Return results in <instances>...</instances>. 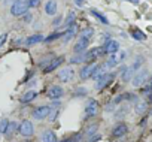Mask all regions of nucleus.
Listing matches in <instances>:
<instances>
[{"label":"nucleus","instance_id":"nucleus-1","mask_svg":"<svg viewBox=\"0 0 152 142\" xmlns=\"http://www.w3.org/2000/svg\"><path fill=\"white\" fill-rule=\"evenodd\" d=\"M28 0H15V2L12 3L11 6V15L14 17H21L27 12L28 9Z\"/></svg>","mask_w":152,"mask_h":142},{"label":"nucleus","instance_id":"nucleus-2","mask_svg":"<svg viewBox=\"0 0 152 142\" xmlns=\"http://www.w3.org/2000/svg\"><path fill=\"white\" fill-rule=\"evenodd\" d=\"M57 78L60 79V82H70L75 78V70L72 67H64L58 72Z\"/></svg>","mask_w":152,"mask_h":142},{"label":"nucleus","instance_id":"nucleus-3","mask_svg":"<svg viewBox=\"0 0 152 142\" xmlns=\"http://www.w3.org/2000/svg\"><path fill=\"white\" fill-rule=\"evenodd\" d=\"M18 132H20V135H21L23 138H30V136L33 135L34 129H33V124H31L28 120H24V121L18 126Z\"/></svg>","mask_w":152,"mask_h":142},{"label":"nucleus","instance_id":"nucleus-4","mask_svg":"<svg viewBox=\"0 0 152 142\" xmlns=\"http://www.w3.org/2000/svg\"><path fill=\"white\" fill-rule=\"evenodd\" d=\"M146 79H148V70H146V69H142V70H139V72L133 77L131 84H133L134 87H142V85L146 82Z\"/></svg>","mask_w":152,"mask_h":142},{"label":"nucleus","instance_id":"nucleus-5","mask_svg":"<svg viewBox=\"0 0 152 142\" xmlns=\"http://www.w3.org/2000/svg\"><path fill=\"white\" fill-rule=\"evenodd\" d=\"M124 57H125V52H124V51H116L115 54H110V57H109L107 61H106L107 69H109V67H115L118 63H121V61L124 60Z\"/></svg>","mask_w":152,"mask_h":142},{"label":"nucleus","instance_id":"nucleus-6","mask_svg":"<svg viewBox=\"0 0 152 142\" xmlns=\"http://www.w3.org/2000/svg\"><path fill=\"white\" fill-rule=\"evenodd\" d=\"M97 66H99V63H96V61H90L87 66H84V67L81 69V79H88V78H91V75H93V72L96 70Z\"/></svg>","mask_w":152,"mask_h":142},{"label":"nucleus","instance_id":"nucleus-7","mask_svg":"<svg viewBox=\"0 0 152 142\" xmlns=\"http://www.w3.org/2000/svg\"><path fill=\"white\" fill-rule=\"evenodd\" d=\"M88 45H90V39L81 36V38L78 39V42L75 43V46H73V52H75V54H82V51H85V49L88 48Z\"/></svg>","mask_w":152,"mask_h":142},{"label":"nucleus","instance_id":"nucleus-8","mask_svg":"<svg viewBox=\"0 0 152 142\" xmlns=\"http://www.w3.org/2000/svg\"><path fill=\"white\" fill-rule=\"evenodd\" d=\"M99 112V105L96 100H90L85 106V112H84V117L85 118H91V117H96Z\"/></svg>","mask_w":152,"mask_h":142},{"label":"nucleus","instance_id":"nucleus-9","mask_svg":"<svg viewBox=\"0 0 152 142\" xmlns=\"http://www.w3.org/2000/svg\"><path fill=\"white\" fill-rule=\"evenodd\" d=\"M104 54V49L103 48H93V49H90L85 55H84V60L85 61H96L100 55H103Z\"/></svg>","mask_w":152,"mask_h":142},{"label":"nucleus","instance_id":"nucleus-10","mask_svg":"<svg viewBox=\"0 0 152 142\" xmlns=\"http://www.w3.org/2000/svg\"><path fill=\"white\" fill-rule=\"evenodd\" d=\"M63 94H64V90H63V87H60V85H52V87L46 91V96H48L51 100H58Z\"/></svg>","mask_w":152,"mask_h":142},{"label":"nucleus","instance_id":"nucleus-11","mask_svg":"<svg viewBox=\"0 0 152 142\" xmlns=\"http://www.w3.org/2000/svg\"><path fill=\"white\" fill-rule=\"evenodd\" d=\"M49 112H51V106H37L34 111H33V117L34 118H37V120H43V118H46L48 115H49Z\"/></svg>","mask_w":152,"mask_h":142},{"label":"nucleus","instance_id":"nucleus-12","mask_svg":"<svg viewBox=\"0 0 152 142\" xmlns=\"http://www.w3.org/2000/svg\"><path fill=\"white\" fill-rule=\"evenodd\" d=\"M103 49H104V54H115L116 51H119V43L113 39H109V40H106Z\"/></svg>","mask_w":152,"mask_h":142},{"label":"nucleus","instance_id":"nucleus-13","mask_svg":"<svg viewBox=\"0 0 152 142\" xmlns=\"http://www.w3.org/2000/svg\"><path fill=\"white\" fill-rule=\"evenodd\" d=\"M63 61H64V57H63V55H61V57H55V58H52V60L48 63V66L43 69V72H45V74L52 72V70H55V69H57V67H58V66H60Z\"/></svg>","mask_w":152,"mask_h":142},{"label":"nucleus","instance_id":"nucleus-14","mask_svg":"<svg viewBox=\"0 0 152 142\" xmlns=\"http://www.w3.org/2000/svg\"><path fill=\"white\" fill-rule=\"evenodd\" d=\"M127 132H128L127 124L119 123V124H116V126L113 127V130H112V136H113V138H122V136L127 135Z\"/></svg>","mask_w":152,"mask_h":142},{"label":"nucleus","instance_id":"nucleus-15","mask_svg":"<svg viewBox=\"0 0 152 142\" xmlns=\"http://www.w3.org/2000/svg\"><path fill=\"white\" fill-rule=\"evenodd\" d=\"M112 78H113V74H106L104 77H102L100 79H97V81H96V88H97V90L104 88L106 85H109V84H110Z\"/></svg>","mask_w":152,"mask_h":142},{"label":"nucleus","instance_id":"nucleus-16","mask_svg":"<svg viewBox=\"0 0 152 142\" xmlns=\"http://www.w3.org/2000/svg\"><path fill=\"white\" fill-rule=\"evenodd\" d=\"M106 74H107V66H106V64H99V66L96 67V70L93 72V75H91V79L97 81V79H100L102 77H104Z\"/></svg>","mask_w":152,"mask_h":142},{"label":"nucleus","instance_id":"nucleus-17","mask_svg":"<svg viewBox=\"0 0 152 142\" xmlns=\"http://www.w3.org/2000/svg\"><path fill=\"white\" fill-rule=\"evenodd\" d=\"M76 32H78V30H76V26H70V27H67V30L63 33V42H69L70 39H73L75 36H76Z\"/></svg>","mask_w":152,"mask_h":142},{"label":"nucleus","instance_id":"nucleus-18","mask_svg":"<svg viewBox=\"0 0 152 142\" xmlns=\"http://www.w3.org/2000/svg\"><path fill=\"white\" fill-rule=\"evenodd\" d=\"M45 12L46 15H55L57 14V0H48L45 3Z\"/></svg>","mask_w":152,"mask_h":142},{"label":"nucleus","instance_id":"nucleus-19","mask_svg":"<svg viewBox=\"0 0 152 142\" xmlns=\"http://www.w3.org/2000/svg\"><path fill=\"white\" fill-rule=\"evenodd\" d=\"M40 142H57V136L52 130H45L40 135Z\"/></svg>","mask_w":152,"mask_h":142},{"label":"nucleus","instance_id":"nucleus-20","mask_svg":"<svg viewBox=\"0 0 152 142\" xmlns=\"http://www.w3.org/2000/svg\"><path fill=\"white\" fill-rule=\"evenodd\" d=\"M37 97V91H34V90H28V91H26L23 96H21V102L23 103H30L33 99H36Z\"/></svg>","mask_w":152,"mask_h":142},{"label":"nucleus","instance_id":"nucleus-21","mask_svg":"<svg viewBox=\"0 0 152 142\" xmlns=\"http://www.w3.org/2000/svg\"><path fill=\"white\" fill-rule=\"evenodd\" d=\"M43 40H45V38L42 35H33V36L26 39V45H34V43H40Z\"/></svg>","mask_w":152,"mask_h":142},{"label":"nucleus","instance_id":"nucleus-22","mask_svg":"<svg viewBox=\"0 0 152 142\" xmlns=\"http://www.w3.org/2000/svg\"><path fill=\"white\" fill-rule=\"evenodd\" d=\"M17 130H18V123H17V121H9V124H8V129H6L5 135H6V136H12Z\"/></svg>","mask_w":152,"mask_h":142},{"label":"nucleus","instance_id":"nucleus-23","mask_svg":"<svg viewBox=\"0 0 152 142\" xmlns=\"http://www.w3.org/2000/svg\"><path fill=\"white\" fill-rule=\"evenodd\" d=\"M146 108H148V103H146V102H143V100H140V102H137V103H136L134 111H136L137 114H143V112L146 111Z\"/></svg>","mask_w":152,"mask_h":142},{"label":"nucleus","instance_id":"nucleus-24","mask_svg":"<svg viewBox=\"0 0 152 142\" xmlns=\"http://www.w3.org/2000/svg\"><path fill=\"white\" fill-rule=\"evenodd\" d=\"M91 14H93V15H94V17H96L97 20H100V21H102L103 24H109L107 18H106V17H104V15H103L102 12H99L97 9H91Z\"/></svg>","mask_w":152,"mask_h":142},{"label":"nucleus","instance_id":"nucleus-25","mask_svg":"<svg viewBox=\"0 0 152 142\" xmlns=\"http://www.w3.org/2000/svg\"><path fill=\"white\" fill-rule=\"evenodd\" d=\"M134 74V70H133V67H128V69H125L124 72H122V81H125V82H128L130 79H131V75Z\"/></svg>","mask_w":152,"mask_h":142},{"label":"nucleus","instance_id":"nucleus-26","mask_svg":"<svg viewBox=\"0 0 152 142\" xmlns=\"http://www.w3.org/2000/svg\"><path fill=\"white\" fill-rule=\"evenodd\" d=\"M75 20H76V14H75L73 11H70V12H69V17H67V18H66V21H64L66 27H70V26L75 23Z\"/></svg>","mask_w":152,"mask_h":142},{"label":"nucleus","instance_id":"nucleus-27","mask_svg":"<svg viewBox=\"0 0 152 142\" xmlns=\"http://www.w3.org/2000/svg\"><path fill=\"white\" fill-rule=\"evenodd\" d=\"M131 36H133L136 40H145V39H146V35H145L143 32H140V30H133V32H131Z\"/></svg>","mask_w":152,"mask_h":142},{"label":"nucleus","instance_id":"nucleus-28","mask_svg":"<svg viewBox=\"0 0 152 142\" xmlns=\"http://www.w3.org/2000/svg\"><path fill=\"white\" fill-rule=\"evenodd\" d=\"M93 35H94V29H91V27H88V29H85V30H82V32H81V36L88 38V39H91V38H93Z\"/></svg>","mask_w":152,"mask_h":142},{"label":"nucleus","instance_id":"nucleus-29","mask_svg":"<svg viewBox=\"0 0 152 142\" xmlns=\"http://www.w3.org/2000/svg\"><path fill=\"white\" fill-rule=\"evenodd\" d=\"M97 127H99L97 124H91V126L87 129V132H85V136H88V138H90V136L96 135V132H97Z\"/></svg>","mask_w":152,"mask_h":142},{"label":"nucleus","instance_id":"nucleus-30","mask_svg":"<svg viewBox=\"0 0 152 142\" xmlns=\"http://www.w3.org/2000/svg\"><path fill=\"white\" fill-rule=\"evenodd\" d=\"M8 124H9L8 120H0V133H2V135H5V132L8 129Z\"/></svg>","mask_w":152,"mask_h":142},{"label":"nucleus","instance_id":"nucleus-31","mask_svg":"<svg viewBox=\"0 0 152 142\" xmlns=\"http://www.w3.org/2000/svg\"><path fill=\"white\" fill-rule=\"evenodd\" d=\"M61 36H63V33H54V35H49L43 42H52V40H55L57 38H61Z\"/></svg>","mask_w":152,"mask_h":142},{"label":"nucleus","instance_id":"nucleus-32","mask_svg":"<svg viewBox=\"0 0 152 142\" xmlns=\"http://www.w3.org/2000/svg\"><path fill=\"white\" fill-rule=\"evenodd\" d=\"M142 61H143V58H142V57H137V58H136V61H134V64L131 66V67H133V70H134V72H136V70H137V69L140 67V64H142Z\"/></svg>","mask_w":152,"mask_h":142},{"label":"nucleus","instance_id":"nucleus-33","mask_svg":"<svg viewBox=\"0 0 152 142\" xmlns=\"http://www.w3.org/2000/svg\"><path fill=\"white\" fill-rule=\"evenodd\" d=\"M6 39H8V33H3V35H0V48H2V46L5 45Z\"/></svg>","mask_w":152,"mask_h":142},{"label":"nucleus","instance_id":"nucleus-34","mask_svg":"<svg viewBox=\"0 0 152 142\" xmlns=\"http://www.w3.org/2000/svg\"><path fill=\"white\" fill-rule=\"evenodd\" d=\"M40 0H28V6L30 8H34V6H39Z\"/></svg>","mask_w":152,"mask_h":142},{"label":"nucleus","instance_id":"nucleus-35","mask_svg":"<svg viewBox=\"0 0 152 142\" xmlns=\"http://www.w3.org/2000/svg\"><path fill=\"white\" fill-rule=\"evenodd\" d=\"M78 139H79V136H76V138H66L61 142H78Z\"/></svg>","mask_w":152,"mask_h":142},{"label":"nucleus","instance_id":"nucleus-36","mask_svg":"<svg viewBox=\"0 0 152 142\" xmlns=\"http://www.w3.org/2000/svg\"><path fill=\"white\" fill-rule=\"evenodd\" d=\"M24 15H26V17H24V20H26L27 23H28V21H31V18H33V17H31V14H30V12H26Z\"/></svg>","mask_w":152,"mask_h":142},{"label":"nucleus","instance_id":"nucleus-37","mask_svg":"<svg viewBox=\"0 0 152 142\" xmlns=\"http://www.w3.org/2000/svg\"><path fill=\"white\" fill-rule=\"evenodd\" d=\"M61 21H63V17H58V18H55V20H54V26H58Z\"/></svg>","mask_w":152,"mask_h":142},{"label":"nucleus","instance_id":"nucleus-38","mask_svg":"<svg viewBox=\"0 0 152 142\" xmlns=\"http://www.w3.org/2000/svg\"><path fill=\"white\" fill-rule=\"evenodd\" d=\"M127 2H131L133 5H139V0H127Z\"/></svg>","mask_w":152,"mask_h":142},{"label":"nucleus","instance_id":"nucleus-39","mask_svg":"<svg viewBox=\"0 0 152 142\" xmlns=\"http://www.w3.org/2000/svg\"><path fill=\"white\" fill-rule=\"evenodd\" d=\"M76 3H78V5H82V0H76Z\"/></svg>","mask_w":152,"mask_h":142},{"label":"nucleus","instance_id":"nucleus-40","mask_svg":"<svg viewBox=\"0 0 152 142\" xmlns=\"http://www.w3.org/2000/svg\"><path fill=\"white\" fill-rule=\"evenodd\" d=\"M151 115H152V111H151Z\"/></svg>","mask_w":152,"mask_h":142},{"label":"nucleus","instance_id":"nucleus-41","mask_svg":"<svg viewBox=\"0 0 152 142\" xmlns=\"http://www.w3.org/2000/svg\"><path fill=\"white\" fill-rule=\"evenodd\" d=\"M0 135H2V133H0Z\"/></svg>","mask_w":152,"mask_h":142}]
</instances>
